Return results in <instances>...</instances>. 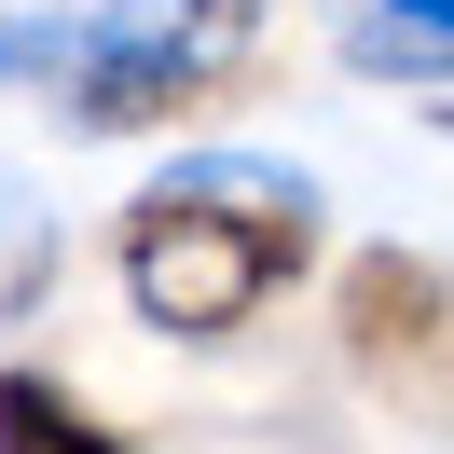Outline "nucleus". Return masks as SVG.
<instances>
[{"label":"nucleus","mask_w":454,"mask_h":454,"mask_svg":"<svg viewBox=\"0 0 454 454\" xmlns=\"http://www.w3.org/2000/svg\"><path fill=\"white\" fill-rule=\"evenodd\" d=\"M0 454H138V441L111 413H83L56 372H0Z\"/></svg>","instance_id":"nucleus-3"},{"label":"nucleus","mask_w":454,"mask_h":454,"mask_svg":"<svg viewBox=\"0 0 454 454\" xmlns=\"http://www.w3.org/2000/svg\"><path fill=\"white\" fill-rule=\"evenodd\" d=\"M427 317H441V276L427 262H358V344L386 358V344H427Z\"/></svg>","instance_id":"nucleus-4"},{"label":"nucleus","mask_w":454,"mask_h":454,"mask_svg":"<svg viewBox=\"0 0 454 454\" xmlns=\"http://www.w3.org/2000/svg\"><path fill=\"white\" fill-rule=\"evenodd\" d=\"M234 56H248V0H111L83 28L56 14V111L97 124V138L179 124Z\"/></svg>","instance_id":"nucleus-2"},{"label":"nucleus","mask_w":454,"mask_h":454,"mask_svg":"<svg viewBox=\"0 0 454 454\" xmlns=\"http://www.w3.org/2000/svg\"><path fill=\"white\" fill-rule=\"evenodd\" d=\"M317 262V179L248 166V152H193L138 193L124 221V289L152 331H234Z\"/></svg>","instance_id":"nucleus-1"},{"label":"nucleus","mask_w":454,"mask_h":454,"mask_svg":"<svg viewBox=\"0 0 454 454\" xmlns=\"http://www.w3.org/2000/svg\"><path fill=\"white\" fill-rule=\"evenodd\" d=\"M399 14H413V28H441V0H399Z\"/></svg>","instance_id":"nucleus-5"}]
</instances>
